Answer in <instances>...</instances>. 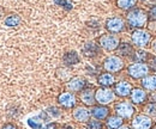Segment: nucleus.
I'll use <instances>...</instances> for the list:
<instances>
[{
	"mask_svg": "<svg viewBox=\"0 0 156 129\" xmlns=\"http://www.w3.org/2000/svg\"><path fill=\"white\" fill-rule=\"evenodd\" d=\"M132 92V86L127 81H119L114 86V93L119 97H127Z\"/></svg>",
	"mask_w": 156,
	"mask_h": 129,
	"instance_id": "obj_12",
	"label": "nucleus"
},
{
	"mask_svg": "<svg viewBox=\"0 0 156 129\" xmlns=\"http://www.w3.org/2000/svg\"><path fill=\"white\" fill-rule=\"evenodd\" d=\"M142 85L144 89H147L149 91L156 90V75H147L142 80Z\"/></svg>",
	"mask_w": 156,
	"mask_h": 129,
	"instance_id": "obj_20",
	"label": "nucleus"
},
{
	"mask_svg": "<svg viewBox=\"0 0 156 129\" xmlns=\"http://www.w3.org/2000/svg\"><path fill=\"white\" fill-rule=\"evenodd\" d=\"M119 129H131V128H130V127H126V126H121Z\"/></svg>",
	"mask_w": 156,
	"mask_h": 129,
	"instance_id": "obj_35",
	"label": "nucleus"
},
{
	"mask_svg": "<svg viewBox=\"0 0 156 129\" xmlns=\"http://www.w3.org/2000/svg\"><path fill=\"white\" fill-rule=\"evenodd\" d=\"M131 39L133 42V44L137 47H145L149 44L151 36L147 30L143 29H137L131 34Z\"/></svg>",
	"mask_w": 156,
	"mask_h": 129,
	"instance_id": "obj_5",
	"label": "nucleus"
},
{
	"mask_svg": "<svg viewBox=\"0 0 156 129\" xmlns=\"http://www.w3.org/2000/svg\"><path fill=\"white\" fill-rule=\"evenodd\" d=\"M137 0H117V5L121 10H130L136 5Z\"/></svg>",
	"mask_w": 156,
	"mask_h": 129,
	"instance_id": "obj_23",
	"label": "nucleus"
},
{
	"mask_svg": "<svg viewBox=\"0 0 156 129\" xmlns=\"http://www.w3.org/2000/svg\"><path fill=\"white\" fill-rule=\"evenodd\" d=\"M151 60H153V61H154V63H151V66H153V67H154V68H156V56H155V57H153V59H151Z\"/></svg>",
	"mask_w": 156,
	"mask_h": 129,
	"instance_id": "obj_33",
	"label": "nucleus"
},
{
	"mask_svg": "<svg viewBox=\"0 0 156 129\" xmlns=\"http://www.w3.org/2000/svg\"><path fill=\"white\" fill-rule=\"evenodd\" d=\"M80 100L85 104V105H94L96 99H95V92L91 90V89H84L82 92H80Z\"/></svg>",
	"mask_w": 156,
	"mask_h": 129,
	"instance_id": "obj_15",
	"label": "nucleus"
},
{
	"mask_svg": "<svg viewBox=\"0 0 156 129\" xmlns=\"http://www.w3.org/2000/svg\"><path fill=\"white\" fill-rule=\"evenodd\" d=\"M98 43H100V47H102L105 50H108V52H112V50H115L119 47V38L114 35H102V36L98 38Z\"/></svg>",
	"mask_w": 156,
	"mask_h": 129,
	"instance_id": "obj_6",
	"label": "nucleus"
},
{
	"mask_svg": "<svg viewBox=\"0 0 156 129\" xmlns=\"http://www.w3.org/2000/svg\"><path fill=\"white\" fill-rule=\"evenodd\" d=\"M117 50H118V54H120V55L122 56H129L133 53V48L129 43H121V44H119Z\"/></svg>",
	"mask_w": 156,
	"mask_h": 129,
	"instance_id": "obj_22",
	"label": "nucleus"
},
{
	"mask_svg": "<svg viewBox=\"0 0 156 129\" xmlns=\"http://www.w3.org/2000/svg\"><path fill=\"white\" fill-rule=\"evenodd\" d=\"M150 1H156V0H150Z\"/></svg>",
	"mask_w": 156,
	"mask_h": 129,
	"instance_id": "obj_37",
	"label": "nucleus"
},
{
	"mask_svg": "<svg viewBox=\"0 0 156 129\" xmlns=\"http://www.w3.org/2000/svg\"><path fill=\"white\" fill-rule=\"evenodd\" d=\"M87 128L88 129H102L103 128V124H102L98 120H91V121H88Z\"/></svg>",
	"mask_w": 156,
	"mask_h": 129,
	"instance_id": "obj_26",
	"label": "nucleus"
},
{
	"mask_svg": "<svg viewBox=\"0 0 156 129\" xmlns=\"http://www.w3.org/2000/svg\"><path fill=\"white\" fill-rule=\"evenodd\" d=\"M1 129H18L17 128V126L15 124V123H5L2 127H1Z\"/></svg>",
	"mask_w": 156,
	"mask_h": 129,
	"instance_id": "obj_30",
	"label": "nucleus"
},
{
	"mask_svg": "<svg viewBox=\"0 0 156 129\" xmlns=\"http://www.w3.org/2000/svg\"><path fill=\"white\" fill-rule=\"evenodd\" d=\"M82 52H83V54L85 56L91 57V56H95L98 53V44H95L94 42H88V43L83 47Z\"/></svg>",
	"mask_w": 156,
	"mask_h": 129,
	"instance_id": "obj_19",
	"label": "nucleus"
},
{
	"mask_svg": "<svg viewBox=\"0 0 156 129\" xmlns=\"http://www.w3.org/2000/svg\"><path fill=\"white\" fill-rule=\"evenodd\" d=\"M90 114L96 120H105L109 115V109L107 107H105V105H96V107H93Z\"/></svg>",
	"mask_w": 156,
	"mask_h": 129,
	"instance_id": "obj_14",
	"label": "nucleus"
},
{
	"mask_svg": "<svg viewBox=\"0 0 156 129\" xmlns=\"http://www.w3.org/2000/svg\"><path fill=\"white\" fill-rule=\"evenodd\" d=\"M151 47H153V49H154V50L156 52V39L154 41V42H153V46H151Z\"/></svg>",
	"mask_w": 156,
	"mask_h": 129,
	"instance_id": "obj_34",
	"label": "nucleus"
},
{
	"mask_svg": "<svg viewBox=\"0 0 156 129\" xmlns=\"http://www.w3.org/2000/svg\"><path fill=\"white\" fill-rule=\"evenodd\" d=\"M153 126L154 122L147 115H138L132 121V127L135 129H150Z\"/></svg>",
	"mask_w": 156,
	"mask_h": 129,
	"instance_id": "obj_10",
	"label": "nucleus"
},
{
	"mask_svg": "<svg viewBox=\"0 0 156 129\" xmlns=\"http://www.w3.org/2000/svg\"><path fill=\"white\" fill-rule=\"evenodd\" d=\"M115 98L114 91L107 89V87H100L95 91V99L100 105H106L113 102Z\"/></svg>",
	"mask_w": 156,
	"mask_h": 129,
	"instance_id": "obj_4",
	"label": "nucleus"
},
{
	"mask_svg": "<svg viewBox=\"0 0 156 129\" xmlns=\"http://www.w3.org/2000/svg\"><path fill=\"white\" fill-rule=\"evenodd\" d=\"M149 16H150V18L151 19L156 20V5L150 8V11H149Z\"/></svg>",
	"mask_w": 156,
	"mask_h": 129,
	"instance_id": "obj_31",
	"label": "nucleus"
},
{
	"mask_svg": "<svg viewBox=\"0 0 156 129\" xmlns=\"http://www.w3.org/2000/svg\"><path fill=\"white\" fill-rule=\"evenodd\" d=\"M65 129H73V128H72V127H66Z\"/></svg>",
	"mask_w": 156,
	"mask_h": 129,
	"instance_id": "obj_36",
	"label": "nucleus"
},
{
	"mask_svg": "<svg viewBox=\"0 0 156 129\" xmlns=\"http://www.w3.org/2000/svg\"><path fill=\"white\" fill-rule=\"evenodd\" d=\"M127 73H129L130 76H132L133 79L145 78L148 75V73H149V67L144 62H136V63H132V65L129 66Z\"/></svg>",
	"mask_w": 156,
	"mask_h": 129,
	"instance_id": "obj_2",
	"label": "nucleus"
},
{
	"mask_svg": "<svg viewBox=\"0 0 156 129\" xmlns=\"http://www.w3.org/2000/svg\"><path fill=\"white\" fill-rule=\"evenodd\" d=\"M72 116L77 122L85 123L90 118V111L88 109H85V108H76L72 112Z\"/></svg>",
	"mask_w": 156,
	"mask_h": 129,
	"instance_id": "obj_13",
	"label": "nucleus"
},
{
	"mask_svg": "<svg viewBox=\"0 0 156 129\" xmlns=\"http://www.w3.org/2000/svg\"><path fill=\"white\" fill-rule=\"evenodd\" d=\"M20 23V17L18 15H10L5 19V25L6 26H17Z\"/></svg>",
	"mask_w": 156,
	"mask_h": 129,
	"instance_id": "obj_24",
	"label": "nucleus"
},
{
	"mask_svg": "<svg viewBox=\"0 0 156 129\" xmlns=\"http://www.w3.org/2000/svg\"><path fill=\"white\" fill-rule=\"evenodd\" d=\"M58 103L65 109H71L76 105V96L72 92H62L58 96Z\"/></svg>",
	"mask_w": 156,
	"mask_h": 129,
	"instance_id": "obj_11",
	"label": "nucleus"
},
{
	"mask_svg": "<svg viewBox=\"0 0 156 129\" xmlns=\"http://www.w3.org/2000/svg\"><path fill=\"white\" fill-rule=\"evenodd\" d=\"M28 124L33 129H40L42 127V121L39 116H35V117H31L28 120Z\"/></svg>",
	"mask_w": 156,
	"mask_h": 129,
	"instance_id": "obj_25",
	"label": "nucleus"
},
{
	"mask_svg": "<svg viewBox=\"0 0 156 129\" xmlns=\"http://www.w3.org/2000/svg\"><path fill=\"white\" fill-rule=\"evenodd\" d=\"M103 68L108 73H115V72H119V71H121L124 68V61L119 56H108L103 61Z\"/></svg>",
	"mask_w": 156,
	"mask_h": 129,
	"instance_id": "obj_3",
	"label": "nucleus"
},
{
	"mask_svg": "<svg viewBox=\"0 0 156 129\" xmlns=\"http://www.w3.org/2000/svg\"><path fill=\"white\" fill-rule=\"evenodd\" d=\"M145 99H147V93L144 92L143 90H140V89L132 90V92H131V100H132V103L140 104V103H144Z\"/></svg>",
	"mask_w": 156,
	"mask_h": 129,
	"instance_id": "obj_17",
	"label": "nucleus"
},
{
	"mask_svg": "<svg viewBox=\"0 0 156 129\" xmlns=\"http://www.w3.org/2000/svg\"><path fill=\"white\" fill-rule=\"evenodd\" d=\"M66 86L71 92H82L87 86V80L82 76H73L67 81Z\"/></svg>",
	"mask_w": 156,
	"mask_h": 129,
	"instance_id": "obj_9",
	"label": "nucleus"
},
{
	"mask_svg": "<svg viewBox=\"0 0 156 129\" xmlns=\"http://www.w3.org/2000/svg\"><path fill=\"white\" fill-rule=\"evenodd\" d=\"M43 129H58V124H57V123H54V122H52V123L46 124Z\"/></svg>",
	"mask_w": 156,
	"mask_h": 129,
	"instance_id": "obj_32",
	"label": "nucleus"
},
{
	"mask_svg": "<svg viewBox=\"0 0 156 129\" xmlns=\"http://www.w3.org/2000/svg\"><path fill=\"white\" fill-rule=\"evenodd\" d=\"M114 75L111 73H102L98 76V83L102 87H109L114 84Z\"/></svg>",
	"mask_w": 156,
	"mask_h": 129,
	"instance_id": "obj_16",
	"label": "nucleus"
},
{
	"mask_svg": "<svg viewBox=\"0 0 156 129\" xmlns=\"http://www.w3.org/2000/svg\"><path fill=\"white\" fill-rule=\"evenodd\" d=\"M137 57L140 59V62H143L148 57V54L145 52H143V50H139V52H137Z\"/></svg>",
	"mask_w": 156,
	"mask_h": 129,
	"instance_id": "obj_29",
	"label": "nucleus"
},
{
	"mask_svg": "<svg viewBox=\"0 0 156 129\" xmlns=\"http://www.w3.org/2000/svg\"><path fill=\"white\" fill-rule=\"evenodd\" d=\"M145 112L151 115V116H156V103H150L145 107Z\"/></svg>",
	"mask_w": 156,
	"mask_h": 129,
	"instance_id": "obj_27",
	"label": "nucleus"
},
{
	"mask_svg": "<svg viewBox=\"0 0 156 129\" xmlns=\"http://www.w3.org/2000/svg\"><path fill=\"white\" fill-rule=\"evenodd\" d=\"M62 61H64V63H65L66 66L77 65L78 62H79V56H78V54L75 50L67 52V53L64 55V57H62Z\"/></svg>",
	"mask_w": 156,
	"mask_h": 129,
	"instance_id": "obj_18",
	"label": "nucleus"
},
{
	"mask_svg": "<svg viewBox=\"0 0 156 129\" xmlns=\"http://www.w3.org/2000/svg\"><path fill=\"white\" fill-rule=\"evenodd\" d=\"M106 29L111 32V34H119L121 31L125 30V22L121 18H109L106 22Z\"/></svg>",
	"mask_w": 156,
	"mask_h": 129,
	"instance_id": "obj_8",
	"label": "nucleus"
},
{
	"mask_svg": "<svg viewBox=\"0 0 156 129\" xmlns=\"http://www.w3.org/2000/svg\"><path fill=\"white\" fill-rule=\"evenodd\" d=\"M122 117L120 116H111L107 120V126L109 129H119L122 126Z\"/></svg>",
	"mask_w": 156,
	"mask_h": 129,
	"instance_id": "obj_21",
	"label": "nucleus"
},
{
	"mask_svg": "<svg viewBox=\"0 0 156 129\" xmlns=\"http://www.w3.org/2000/svg\"><path fill=\"white\" fill-rule=\"evenodd\" d=\"M47 112H48L51 116H53V117H59V116H60V111H59L57 108H49Z\"/></svg>",
	"mask_w": 156,
	"mask_h": 129,
	"instance_id": "obj_28",
	"label": "nucleus"
},
{
	"mask_svg": "<svg viewBox=\"0 0 156 129\" xmlns=\"http://www.w3.org/2000/svg\"><path fill=\"white\" fill-rule=\"evenodd\" d=\"M127 23L132 28H143L147 24L148 13L142 8H133L127 13Z\"/></svg>",
	"mask_w": 156,
	"mask_h": 129,
	"instance_id": "obj_1",
	"label": "nucleus"
},
{
	"mask_svg": "<svg viewBox=\"0 0 156 129\" xmlns=\"http://www.w3.org/2000/svg\"><path fill=\"white\" fill-rule=\"evenodd\" d=\"M115 112L118 116L122 117V118H131V116H133L135 114V108L131 103L129 102H120L115 104Z\"/></svg>",
	"mask_w": 156,
	"mask_h": 129,
	"instance_id": "obj_7",
	"label": "nucleus"
}]
</instances>
